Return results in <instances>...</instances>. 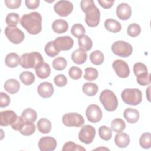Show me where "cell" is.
Masks as SVG:
<instances>
[{"mask_svg": "<svg viewBox=\"0 0 151 151\" xmlns=\"http://www.w3.org/2000/svg\"><path fill=\"white\" fill-rule=\"evenodd\" d=\"M113 68L116 74L121 78H126L130 74V68L127 63L122 60H115L112 64Z\"/></svg>", "mask_w": 151, "mask_h": 151, "instance_id": "obj_12", "label": "cell"}, {"mask_svg": "<svg viewBox=\"0 0 151 151\" xmlns=\"http://www.w3.org/2000/svg\"><path fill=\"white\" fill-rule=\"evenodd\" d=\"M98 86L96 84L88 82L83 84L82 90L83 93L88 96H94L98 91Z\"/></svg>", "mask_w": 151, "mask_h": 151, "instance_id": "obj_28", "label": "cell"}, {"mask_svg": "<svg viewBox=\"0 0 151 151\" xmlns=\"http://www.w3.org/2000/svg\"><path fill=\"white\" fill-rule=\"evenodd\" d=\"M19 78L24 85L29 86L34 82L35 76L30 71H24L20 74Z\"/></svg>", "mask_w": 151, "mask_h": 151, "instance_id": "obj_32", "label": "cell"}, {"mask_svg": "<svg viewBox=\"0 0 151 151\" xmlns=\"http://www.w3.org/2000/svg\"><path fill=\"white\" fill-rule=\"evenodd\" d=\"M67 60L61 57L55 58L52 61L53 68L57 71H62L67 67Z\"/></svg>", "mask_w": 151, "mask_h": 151, "instance_id": "obj_36", "label": "cell"}, {"mask_svg": "<svg viewBox=\"0 0 151 151\" xmlns=\"http://www.w3.org/2000/svg\"><path fill=\"white\" fill-rule=\"evenodd\" d=\"M133 72L136 77L143 74L145 73H148L146 66L142 63H136L134 64Z\"/></svg>", "mask_w": 151, "mask_h": 151, "instance_id": "obj_43", "label": "cell"}, {"mask_svg": "<svg viewBox=\"0 0 151 151\" xmlns=\"http://www.w3.org/2000/svg\"><path fill=\"white\" fill-rule=\"evenodd\" d=\"M38 94L42 98H49L54 93L53 85L49 82H42L39 84L37 88Z\"/></svg>", "mask_w": 151, "mask_h": 151, "instance_id": "obj_16", "label": "cell"}, {"mask_svg": "<svg viewBox=\"0 0 151 151\" xmlns=\"http://www.w3.org/2000/svg\"><path fill=\"white\" fill-rule=\"evenodd\" d=\"M95 136V128L90 125H85L81 127L78 133V139L85 144H90L93 141Z\"/></svg>", "mask_w": 151, "mask_h": 151, "instance_id": "obj_9", "label": "cell"}, {"mask_svg": "<svg viewBox=\"0 0 151 151\" xmlns=\"http://www.w3.org/2000/svg\"><path fill=\"white\" fill-rule=\"evenodd\" d=\"M90 61L94 65H100L101 64L104 60V54L103 52L99 50H96L93 51L90 54Z\"/></svg>", "mask_w": 151, "mask_h": 151, "instance_id": "obj_31", "label": "cell"}, {"mask_svg": "<svg viewBox=\"0 0 151 151\" xmlns=\"http://www.w3.org/2000/svg\"><path fill=\"white\" fill-rule=\"evenodd\" d=\"M5 63L9 67H16L21 63V57L17 53L11 52L6 55L5 59Z\"/></svg>", "mask_w": 151, "mask_h": 151, "instance_id": "obj_25", "label": "cell"}, {"mask_svg": "<svg viewBox=\"0 0 151 151\" xmlns=\"http://www.w3.org/2000/svg\"><path fill=\"white\" fill-rule=\"evenodd\" d=\"M98 2L99 4L100 5V6L101 7H103V8L104 9H108V8H111L114 2V1H106V0H98Z\"/></svg>", "mask_w": 151, "mask_h": 151, "instance_id": "obj_51", "label": "cell"}, {"mask_svg": "<svg viewBox=\"0 0 151 151\" xmlns=\"http://www.w3.org/2000/svg\"><path fill=\"white\" fill-rule=\"evenodd\" d=\"M18 116L12 110H5L0 113V124L2 126H7L14 123Z\"/></svg>", "mask_w": 151, "mask_h": 151, "instance_id": "obj_15", "label": "cell"}, {"mask_svg": "<svg viewBox=\"0 0 151 151\" xmlns=\"http://www.w3.org/2000/svg\"><path fill=\"white\" fill-rule=\"evenodd\" d=\"M35 131V126L32 122H25L22 129L19 132L24 136H30Z\"/></svg>", "mask_w": 151, "mask_h": 151, "instance_id": "obj_34", "label": "cell"}, {"mask_svg": "<svg viewBox=\"0 0 151 151\" xmlns=\"http://www.w3.org/2000/svg\"><path fill=\"white\" fill-rule=\"evenodd\" d=\"M86 115L88 120L91 123L99 122L103 116V113L100 107L95 104L89 105L86 110Z\"/></svg>", "mask_w": 151, "mask_h": 151, "instance_id": "obj_11", "label": "cell"}, {"mask_svg": "<svg viewBox=\"0 0 151 151\" xmlns=\"http://www.w3.org/2000/svg\"><path fill=\"white\" fill-rule=\"evenodd\" d=\"M123 116L128 123H135L138 121L140 114L139 111L135 109L127 108L124 110Z\"/></svg>", "mask_w": 151, "mask_h": 151, "instance_id": "obj_18", "label": "cell"}, {"mask_svg": "<svg viewBox=\"0 0 151 151\" xmlns=\"http://www.w3.org/2000/svg\"><path fill=\"white\" fill-rule=\"evenodd\" d=\"M4 87L5 90L9 94H14L18 93L19 91L20 88V84L19 81L15 79H8L5 82Z\"/></svg>", "mask_w": 151, "mask_h": 151, "instance_id": "obj_20", "label": "cell"}, {"mask_svg": "<svg viewBox=\"0 0 151 151\" xmlns=\"http://www.w3.org/2000/svg\"><path fill=\"white\" fill-rule=\"evenodd\" d=\"M113 52L121 57H127L130 56L133 51L131 44L124 41H117L111 45Z\"/></svg>", "mask_w": 151, "mask_h": 151, "instance_id": "obj_6", "label": "cell"}, {"mask_svg": "<svg viewBox=\"0 0 151 151\" xmlns=\"http://www.w3.org/2000/svg\"><path fill=\"white\" fill-rule=\"evenodd\" d=\"M21 117L26 122L34 123L37 120V114L34 110L31 108H27L22 112Z\"/></svg>", "mask_w": 151, "mask_h": 151, "instance_id": "obj_30", "label": "cell"}, {"mask_svg": "<svg viewBox=\"0 0 151 151\" xmlns=\"http://www.w3.org/2000/svg\"><path fill=\"white\" fill-rule=\"evenodd\" d=\"M44 51L45 52V54L51 57H54L56 56L60 52V51L55 47L54 41H49L45 45Z\"/></svg>", "mask_w": 151, "mask_h": 151, "instance_id": "obj_33", "label": "cell"}, {"mask_svg": "<svg viewBox=\"0 0 151 151\" xmlns=\"http://www.w3.org/2000/svg\"><path fill=\"white\" fill-rule=\"evenodd\" d=\"M132 14V9L130 6L127 3L120 4L116 8V14L117 17L121 20L128 19Z\"/></svg>", "mask_w": 151, "mask_h": 151, "instance_id": "obj_17", "label": "cell"}, {"mask_svg": "<svg viewBox=\"0 0 151 151\" xmlns=\"http://www.w3.org/2000/svg\"><path fill=\"white\" fill-rule=\"evenodd\" d=\"M80 6L85 13V21L87 25L90 27L97 26L100 22V12L99 8L95 5L93 0H82L80 2Z\"/></svg>", "mask_w": 151, "mask_h": 151, "instance_id": "obj_2", "label": "cell"}, {"mask_svg": "<svg viewBox=\"0 0 151 151\" xmlns=\"http://www.w3.org/2000/svg\"><path fill=\"white\" fill-rule=\"evenodd\" d=\"M121 97L126 104L136 106L142 101V93L138 88H126L122 91Z\"/></svg>", "mask_w": 151, "mask_h": 151, "instance_id": "obj_5", "label": "cell"}, {"mask_svg": "<svg viewBox=\"0 0 151 151\" xmlns=\"http://www.w3.org/2000/svg\"><path fill=\"white\" fill-rule=\"evenodd\" d=\"M19 15L15 12H11L6 17L5 22L8 26H16L19 21Z\"/></svg>", "mask_w": 151, "mask_h": 151, "instance_id": "obj_41", "label": "cell"}, {"mask_svg": "<svg viewBox=\"0 0 151 151\" xmlns=\"http://www.w3.org/2000/svg\"><path fill=\"white\" fill-rule=\"evenodd\" d=\"M78 45L80 49L88 51L90 50L93 46V41L88 35H84L78 40Z\"/></svg>", "mask_w": 151, "mask_h": 151, "instance_id": "obj_27", "label": "cell"}, {"mask_svg": "<svg viewBox=\"0 0 151 151\" xmlns=\"http://www.w3.org/2000/svg\"><path fill=\"white\" fill-rule=\"evenodd\" d=\"M114 142L120 148H125L130 143V137L125 133H119L115 136Z\"/></svg>", "mask_w": 151, "mask_h": 151, "instance_id": "obj_22", "label": "cell"}, {"mask_svg": "<svg viewBox=\"0 0 151 151\" xmlns=\"http://www.w3.org/2000/svg\"><path fill=\"white\" fill-rule=\"evenodd\" d=\"M99 99L105 110L108 111H114L118 106V100L115 94L110 90L106 89L101 91Z\"/></svg>", "mask_w": 151, "mask_h": 151, "instance_id": "obj_4", "label": "cell"}, {"mask_svg": "<svg viewBox=\"0 0 151 151\" xmlns=\"http://www.w3.org/2000/svg\"><path fill=\"white\" fill-rule=\"evenodd\" d=\"M125 127L126 123L122 119H115L111 123V129L116 133H122L125 129Z\"/></svg>", "mask_w": 151, "mask_h": 151, "instance_id": "obj_29", "label": "cell"}, {"mask_svg": "<svg viewBox=\"0 0 151 151\" xmlns=\"http://www.w3.org/2000/svg\"><path fill=\"white\" fill-rule=\"evenodd\" d=\"M81 70L77 67H71L68 71L69 76L73 80H78L81 78L82 76Z\"/></svg>", "mask_w": 151, "mask_h": 151, "instance_id": "obj_45", "label": "cell"}, {"mask_svg": "<svg viewBox=\"0 0 151 151\" xmlns=\"http://www.w3.org/2000/svg\"><path fill=\"white\" fill-rule=\"evenodd\" d=\"M140 146L143 149H149L151 147V134L150 133H143L139 139Z\"/></svg>", "mask_w": 151, "mask_h": 151, "instance_id": "obj_38", "label": "cell"}, {"mask_svg": "<svg viewBox=\"0 0 151 151\" xmlns=\"http://www.w3.org/2000/svg\"><path fill=\"white\" fill-rule=\"evenodd\" d=\"M87 58L86 51L78 48L74 50L71 54V59L73 61L77 64H82L84 63Z\"/></svg>", "mask_w": 151, "mask_h": 151, "instance_id": "obj_19", "label": "cell"}, {"mask_svg": "<svg viewBox=\"0 0 151 151\" xmlns=\"http://www.w3.org/2000/svg\"><path fill=\"white\" fill-rule=\"evenodd\" d=\"M37 76L41 79H45L49 77L51 73V68L50 65L47 63H43L35 69Z\"/></svg>", "mask_w": 151, "mask_h": 151, "instance_id": "obj_23", "label": "cell"}, {"mask_svg": "<svg viewBox=\"0 0 151 151\" xmlns=\"http://www.w3.org/2000/svg\"><path fill=\"white\" fill-rule=\"evenodd\" d=\"M56 140L51 136L41 137L38 142V147L41 151H52L57 147Z\"/></svg>", "mask_w": 151, "mask_h": 151, "instance_id": "obj_14", "label": "cell"}, {"mask_svg": "<svg viewBox=\"0 0 151 151\" xmlns=\"http://www.w3.org/2000/svg\"><path fill=\"white\" fill-rule=\"evenodd\" d=\"M5 34L8 39L15 44H20L25 38L24 33L16 26H7L5 28Z\"/></svg>", "mask_w": 151, "mask_h": 151, "instance_id": "obj_7", "label": "cell"}, {"mask_svg": "<svg viewBox=\"0 0 151 151\" xmlns=\"http://www.w3.org/2000/svg\"><path fill=\"white\" fill-rule=\"evenodd\" d=\"M25 121L24 120V119L21 116H18L17 120L15 122L12 123L11 126V127L17 131H20V130L22 129V126H24Z\"/></svg>", "mask_w": 151, "mask_h": 151, "instance_id": "obj_47", "label": "cell"}, {"mask_svg": "<svg viewBox=\"0 0 151 151\" xmlns=\"http://www.w3.org/2000/svg\"><path fill=\"white\" fill-rule=\"evenodd\" d=\"M54 42L55 47L60 51L69 50L74 45V40L70 36L58 37L54 40Z\"/></svg>", "mask_w": 151, "mask_h": 151, "instance_id": "obj_13", "label": "cell"}, {"mask_svg": "<svg viewBox=\"0 0 151 151\" xmlns=\"http://www.w3.org/2000/svg\"><path fill=\"white\" fill-rule=\"evenodd\" d=\"M68 28V22L62 19L55 20L52 24V29L57 34H63L65 32Z\"/></svg>", "mask_w": 151, "mask_h": 151, "instance_id": "obj_21", "label": "cell"}, {"mask_svg": "<svg viewBox=\"0 0 151 151\" xmlns=\"http://www.w3.org/2000/svg\"><path fill=\"white\" fill-rule=\"evenodd\" d=\"M55 84L60 87L65 86L67 83V77L64 74H58L54 78Z\"/></svg>", "mask_w": 151, "mask_h": 151, "instance_id": "obj_46", "label": "cell"}, {"mask_svg": "<svg viewBox=\"0 0 151 151\" xmlns=\"http://www.w3.org/2000/svg\"><path fill=\"white\" fill-rule=\"evenodd\" d=\"M10 103V97L9 96L4 93H0V107L1 108L7 107Z\"/></svg>", "mask_w": 151, "mask_h": 151, "instance_id": "obj_48", "label": "cell"}, {"mask_svg": "<svg viewBox=\"0 0 151 151\" xmlns=\"http://www.w3.org/2000/svg\"><path fill=\"white\" fill-rule=\"evenodd\" d=\"M86 30L83 25L80 24H76L73 25L71 29V34L76 38H80L84 35Z\"/></svg>", "mask_w": 151, "mask_h": 151, "instance_id": "obj_39", "label": "cell"}, {"mask_svg": "<svg viewBox=\"0 0 151 151\" xmlns=\"http://www.w3.org/2000/svg\"><path fill=\"white\" fill-rule=\"evenodd\" d=\"M98 71L93 67H87L85 69L84 78L88 81H93L98 77Z\"/></svg>", "mask_w": 151, "mask_h": 151, "instance_id": "obj_40", "label": "cell"}, {"mask_svg": "<svg viewBox=\"0 0 151 151\" xmlns=\"http://www.w3.org/2000/svg\"><path fill=\"white\" fill-rule=\"evenodd\" d=\"M62 122L68 127H79L84 124V120L83 117L77 113H68L63 115Z\"/></svg>", "mask_w": 151, "mask_h": 151, "instance_id": "obj_8", "label": "cell"}, {"mask_svg": "<svg viewBox=\"0 0 151 151\" xmlns=\"http://www.w3.org/2000/svg\"><path fill=\"white\" fill-rule=\"evenodd\" d=\"M99 134L104 140H109L112 137L111 129L106 126H101L99 129Z\"/></svg>", "mask_w": 151, "mask_h": 151, "instance_id": "obj_35", "label": "cell"}, {"mask_svg": "<svg viewBox=\"0 0 151 151\" xmlns=\"http://www.w3.org/2000/svg\"><path fill=\"white\" fill-rule=\"evenodd\" d=\"M39 0H26L25 1L26 6L29 9H35L39 6Z\"/></svg>", "mask_w": 151, "mask_h": 151, "instance_id": "obj_50", "label": "cell"}, {"mask_svg": "<svg viewBox=\"0 0 151 151\" xmlns=\"http://www.w3.org/2000/svg\"><path fill=\"white\" fill-rule=\"evenodd\" d=\"M54 11L61 17L69 15L73 10V5L69 1L61 0L58 1L54 6Z\"/></svg>", "mask_w": 151, "mask_h": 151, "instance_id": "obj_10", "label": "cell"}, {"mask_svg": "<svg viewBox=\"0 0 151 151\" xmlns=\"http://www.w3.org/2000/svg\"><path fill=\"white\" fill-rule=\"evenodd\" d=\"M136 80L139 84L141 86H147L150 83V74L149 73L138 76L136 77Z\"/></svg>", "mask_w": 151, "mask_h": 151, "instance_id": "obj_44", "label": "cell"}, {"mask_svg": "<svg viewBox=\"0 0 151 151\" xmlns=\"http://www.w3.org/2000/svg\"><path fill=\"white\" fill-rule=\"evenodd\" d=\"M63 151H85L86 149L81 145L76 144L72 141L66 142L62 149Z\"/></svg>", "mask_w": 151, "mask_h": 151, "instance_id": "obj_37", "label": "cell"}, {"mask_svg": "<svg viewBox=\"0 0 151 151\" xmlns=\"http://www.w3.org/2000/svg\"><path fill=\"white\" fill-rule=\"evenodd\" d=\"M37 126L40 132L43 134H47L51 131V123L48 119L42 118L38 121Z\"/></svg>", "mask_w": 151, "mask_h": 151, "instance_id": "obj_26", "label": "cell"}, {"mask_svg": "<svg viewBox=\"0 0 151 151\" xmlns=\"http://www.w3.org/2000/svg\"><path fill=\"white\" fill-rule=\"evenodd\" d=\"M44 63V59L41 54L38 52H31L25 53L21 56V67L24 68L35 69Z\"/></svg>", "mask_w": 151, "mask_h": 151, "instance_id": "obj_3", "label": "cell"}, {"mask_svg": "<svg viewBox=\"0 0 151 151\" xmlns=\"http://www.w3.org/2000/svg\"><path fill=\"white\" fill-rule=\"evenodd\" d=\"M5 4L9 9H17L21 6V0H5Z\"/></svg>", "mask_w": 151, "mask_h": 151, "instance_id": "obj_49", "label": "cell"}, {"mask_svg": "<svg viewBox=\"0 0 151 151\" xmlns=\"http://www.w3.org/2000/svg\"><path fill=\"white\" fill-rule=\"evenodd\" d=\"M140 32H141V28L140 25L136 23H133L130 24L128 26V28L127 29V34L132 37H135L138 36L140 34Z\"/></svg>", "mask_w": 151, "mask_h": 151, "instance_id": "obj_42", "label": "cell"}, {"mask_svg": "<svg viewBox=\"0 0 151 151\" xmlns=\"http://www.w3.org/2000/svg\"><path fill=\"white\" fill-rule=\"evenodd\" d=\"M104 27L107 31L113 33L118 32L122 29L120 23L112 18H109L105 21Z\"/></svg>", "mask_w": 151, "mask_h": 151, "instance_id": "obj_24", "label": "cell"}, {"mask_svg": "<svg viewBox=\"0 0 151 151\" xmlns=\"http://www.w3.org/2000/svg\"><path fill=\"white\" fill-rule=\"evenodd\" d=\"M20 24L29 34H38L42 30L41 15L37 12L24 14L20 19Z\"/></svg>", "mask_w": 151, "mask_h": 151, "instance_id": "obj_1", "label": "cell"}]
</instances>
